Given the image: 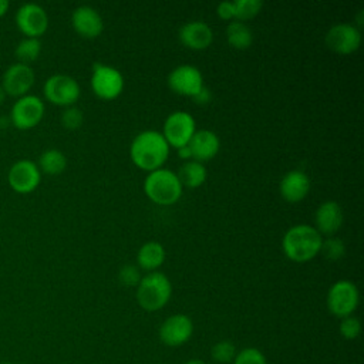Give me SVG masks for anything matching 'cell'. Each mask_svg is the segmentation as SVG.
<instances>
[{
	"instance_id": "obj_33",
	"label": "cell",
	"mask_w": 364,
	"mask_h": 364,
	"mask_svg": "<svg viewBox=\"0 0 364 364\" xmlns=\"http://www.w3.org/2000/svg\"><path fill=\"white\" fill-rule=\"evenodd\" d=\"M216 10L222 18H232L233 17V1H220L218 4Z\"/></svg>"
},
{
	"instance_id": "obj_31",
	"label": "cell",
	"mask_w": 364,
	"mask_h": 364,
	"mask_svg": "<svg viewBox=\"0 0 364 364\" xmlns=\"http://www.w3.org/2000/svg\"><path fill=\"white\" fill-rule=\"evenodd\" d=\"M82 119H84L82 111L77 107L70 105L61 112V124H63V127H65L68 129L78 128L82 124Z\"/></svg>"
},
{
	"instance_id": "obj_14",
	"label": "cell",
	"mask_w": 364,
	"mask_h": 364,
	"mask_svg": "<svg viewBox=\"0 0 364 364\" xmlns=\"http://www.w3.org/2000/svg\"><path fill=\"white\" fill-rule=\"evenodd\" d=\"M168 85L178 94L193 97L203 87V77L198 67L181 64L168 74Z\"/></svg>"
},
{
	"instance_id": "obj_18",
	"label": "cell",
	"mask_w": 364,
	"mask_h": 364,
	"mask_svg": "<svg viewBox=\"0 0 364 364\" xmlns=\"http://www.w3.org/2000/svg\"><path fill=\"white\" fill-rule=\"evenodd\" d=\"M71 21L74 28L85 37H97L104 28L101 14L91 6L77 7L73 11Z\"/></svg>"
},
{
	"instance_id": "obj_30",
	"label": "cell",
	"mask_w": 364,
	"mask_h": 364,
	"mask_svg": "<svg viewBox=\"0 0 364 364\" xmlns=\"http://www.w3.org/2000/svg\"><path fill=\"white\" fill-rule=\"evenodd\" d=\"M338 330L346 340H355L361 333V323L355 316L351 314L341 318Z\"/></svg>"
},
{
	"instance_id": "obj_38",
	"label": "cell",
	"mask_w": 364,
	"mask_h": 364,
	"mask_svg": "<svg viewBox=\"0 0 364 364\" xmlns=\"http://www.w3.org/2000/svg\"><path fill=\"white\" fill-rule=\"evenodd\" d=\"M4 98H6V92H4V90H3V87L0 85V105L3 104V101H4Z\"/></svg>"
},
{
	"instance_id": "obj_1",
	"label": "cell",
	"mask_w": 364,
	"mask_h": 364,
	"mask_svg": "<svg viewBox=\"0 0 364 364\" xmlns=\"http://www.w3.org/2000/svg\"><path fill=\"white\" fill-rule=\"evenodd\" d=\"M129 154L135 165L142 169L154 171L161 168L168 158L169 144L162 132L156 129H145L132 139Z\"/></svg>"
},
{
	"instance_id": "obj_20",
	"label": "cell",
	"mask_w": 364,
	"mask_h": 364,
	"mask_svg": "<svg viewBox=\"0 0 364 364\" xmlns=\"http://www.w3.org/2000/svg\"><path fill=\"white\" fill-rule=\"evenodd\" d=\"M343 223V210L336 200H324L316 210V229L331 235Z\"/></svg>"
},
{
	"instance_id": "obj_35",
	"label": "cell",
	"mask_w": 364,
	"mask_h": 364,
	"mask_svg": "<svg viewBox=\"0 0 364 364\" xmlns=\"http://www.w3.org/2000/svg\"><path fill=\"white\" fill-rule=\"evenodd\" d=\"M176 149H178L179 158H182V159H191L192 158V152H191V148H189L188 144H185L182 146H178Z\"/></svg>"
},
{
	"instance_id": "obj_37",
	"label": "cell",
	"mask_w": 364,
	"mask_h": 364,
	"mask_svg": "<svg viewBox=\"0 0 364 364\" xmlns=\"http://www.w3.org/2000/svg\"><path fill=\"white\" fill-rule=\"evenodd\" d=\"M183 364H206V363L203 360H200V358H191V360H188Z\"/></svg>"
},
{
	"instance_id": "obj_29",
	"label": "cell",
	"mask_w": 364,
	"mask_h": 364,
	"mask_svg": "<svg viewBox=\"0 0 364 364\" xmlns=\"http://www.w3.org/2000/svg\"><path fill=\"white\" fill-rule=\"evenodd\" d=\"M344 243L338 237H328L326 240H321L320 252L327 257L328 260H337L344 255Z\"/></svg>"
},
{
	"instance_id": "obj_5",
	"label": "cell",
	"mask_w": 364,
	"mask_h": 364,
	"mask_svg": "<svg viewBox=\"0 0 364 364\" xmlns=\"http://www.w3.org/2000/svg\"><path fill=\"white\" fill-rule=\"evenodd\" d=\"M358 301V289L350 280H338L328 289L327 307L334 316L340 318L351 316L357 309Z\"/></svg>"
},
{
	"instance_id": "obj_24",
	"label": "cell",
	"mask_w": 364,
	"mask_h": 364,
	"mask_svg": "<svg viewBox=\"0 0 364 364\" xmlns=\"http://www.w3.org/2000/svg\"><path fill=\"white\" fill-rule=\"evenodd\" d=\"M37 166L48 175H58L65 169L67 158L60 149L48 148L41 152Z\"/></svg>"
},
{
	"instance_id": "obj_39",
	"label": "cell",
	"mask_w": 364,
	"mask_h": 364,
	"mask_svg": "<svg viewBox=\"0 0 364 364\" xmlns=\"http://www.w3.org/2000/svg\"><path fill=\"white\" fill-rule=\"evenodd\" d=\"M0 364H14V363H10V361H4V363H0Z\"/></svg>"
},
{
	"instance_id": "obj_19",
	"label": "cell",
	"mask_w": 364,
	"mask_h": 364,
	"mask_svg": "<svg viewBox=\"0 0 364 364\" xmlns=\"http://www.w3.org/2000/svg\"><path fill=\"white\" fill-rule=\"evenodd\" d=\"M280 193L289 202L303 199L310 189V178L300 169H291L283 175L280 181Z\"/></svg>"
},
{
	"instance_id": "obj_9",
	"label": "cell",
	"mask_w": 364,
	"mask_h": 364,
	"mask_svg": "<svg viewBox=\"0 0 364 364\" xmlns=\"http://www.w3.org/2000/svg\"><path fill=\"white\" fill-rule=\"evenodd\" d=\"M193 334V321L189 316L176 313L166 317L159 326V340L166 347H181L191 340Z\"/></svg>"
},
{
	"instance_id": "obj_15",
	"label": "cell",
	"mask_w": 364,
	"mask_h": 364,
	"mask_svg": "<svg viewBox=\"0 0 364 364\" xmlns=\"http://www.w3.org/2000/svg\"><path fill=\"white\" fill-rule=\"evenodd\" d=\"M360 41V30L350 23H337L331 26L326 34V44L340 54L353 53L358 48Z\"/></svg>"
},
{
	"instance_id": "obj_4",
	"label": "cell",
	"mask_w": 364,
	"mask_h": 364,
	"mask_svg": "<svg viewBox=\"0 0 364 364\" xmlns=\"http://www.w3.org/2000/svg\"><path fill=\"white\" fill-rule=\"evenodd\" d=\"M144 191L149 199L159 205H171L182 195V183L178 175L166 168L149 171L144 181Z\"/></svg>"
},
{
	"instance_id": "obj_2",
	"label": "cell",
	"mask_w": 364,
	"mask_h": 364,
	"mask_svg": "<svg viewBox=\"0 0 364 364\" xmlns=\"http://www.w3.org/2000/svg\"><path fill=\"white\" fill-rule=\"evenodd\" d=\"M320 232L310 225H294L287 229L283 236V252L296 262H307L320 252Z\"/></svg>"
},
{
	"instance_id": "obj_8",
	"label": "cell",
	"mask_w": 364,
	"mask_h": 364,
	"mask_svg": "<svg viewBox=\"0 0 364 364\" xmlns=\"http://www.w3.org/2000/svg\"><path fill=\"white\" fill-rule=\"evenodd\" d=\"M44 95L57 105L70 107L80 97V84L68 74L50 75L44 82Z\"/></svg>"
},
{
	"instance_id": "obj_28",
	"label": "cell",
	"mask_w": 364,
	"mask_h": 364,
	"mask_svg": "<svg viewBox=\"0 0 364 364\" xmlns=\"http://www.w3.org/2000/svg\"><path fill=\"white\" fill-rule=\"evenodd\" d=\"M232 364H267V360L259 348L245 347L236 353Z\"/></svg>"
},
{
	"instance_id": "obj_6",
	"label": "cell",
	"mask_w": 364,
	"mask_h": 364,
	"mask_svg": "<svg viewBox=\"0 0 364 364\" xmlns=\"http://www.w3.org/2000/svg\"><path fill=\"white\" fill-rule=\"evenodd\" d=\"M44 115V102L34 94L18 97L10 111V121L18 129H30L36 127Z\"/></svg>"
},
{
	"instance_id": "obj_16",
	"label": "cell",
	"mask_w": 364,
	"mask_h": 364,
	"mask_svg": "<svg viewBox=\"0 0 364 364\" xmlns=\"http://www.w3.org/2000/svg\"><path fill=\"white\" fill-rule=\"evenodd\" d=\"M188 145L191 148L192 158L195 161L203 162V161H208V159L213 158L218 154L219 146H220V141H219V136L213 131H210V129H198L191 136Z\"/></svg>"
},
{
	"instance_id": "obj_26",
	"label": "cell",
	"mask_w": 364,
	"mask_h": 364,
	"mask_svg": "<svg viewBox=\"0 0 364 364\" xmlns=\"http://www.w3.org/2000/svg\"><path fill=\"white\" fill-rule=\"evenodd\" d=\"M236 346L229 340H220L215 343L210 348V357L220 364H229L236 357Z\"/></svg>"
},
{
	"instance_id": "obj_10",
	"label": "cell",
	"mask_w": 364,
	"mask_h": 364,
	"mask_svg": "<svg viewBox=\"0 0 364 364\" xmlns=\"http://www.w3.org/2000/svg\"><path fill=\"white\" fill-rule=\"evenodd\" d=\"M195 119L186 111L171 112L164 122V136L169 145L182 146L189 142L195 132Z\"/></svg>"
},
{
	"instance_id": "obj_22",
	"label": "cell",
	"mask_w": 364,
	"mask_h": 364,
	"mask_svg": "<svg viewBox=\"0 0 364 364\" xmlns=\"http://www.w3.org/2000/svg\"><path fill=\"white\" fill-rule=\"evenodd\" d=\"M178 178L181 181L182 185L191 186V188H196L199 185H202L206 179V168L202 162L195 161V159H189L186 162H183L179 169H178Z\"/></svg>"
},
{
	"instance_id": "obj_34",
	"label": "cell",
	"mask_w": 364,
	"mask_h": 364,
	"mask_svg": "<svg viewBox=\"0 0 364 364\" xmlns=\"http://www.w3.org/2000/svg\"><path fill=\"white\" fill-rule=\"evenodd\" d=\"M198 104H208L212 100V92L208 87H202L193 97H192Z\"/></svg>"
},
{
	"instance_id": "obj_7",
	"label": "cell",
	"mask_w": 364,
	"mask_h": 364,
	"mask_svg": "<svg viewBox=\"0 0 364 364\" xmlns=\"http://www.w3.org/2000/svg\"><path fill=\"white\" fill-rule=\"evenodd\" d=\"M91 87L94 92L101 98H115L121 94L124 88V77L122 73L108 64L94 63L92 75H91Z\"/></svg>"
},
{
	"instance_id": "obj_13",
	"label": "cell",
	"mask_w": 364,
	"mask_h": 364,
	"mask_svg": "<svg viewBox=\"0 0 364 364\" xmlns=\"http://www.w3.org/2000/svg\"><path fill=\"white\" fill-rule=\"evenodd\" d=\"M34 84V71L28 64L14 63L9 65L1 77V87L11 97H23Z\"/></svg>"
},
{
	"instance_id": "obj_36",
	"label": "cell",
	"mask_w": 364,
	"mask_h": 364,
	"mask_svg": "<svg viewBox=\"0 0 364 364\" xmlns=\"http://www.w3.org/2000/svg\"><path fill=\"white\" fill-rule=\"evenodd\" d=\"M9 1L7 0H0V17L7 11V9H9Z\"/></svg>"
},
{
	"instance_id": "obj_23",
	"label": "cell",
	"mask_w": 364,
	"mask_h": 364,
	"mask_svg": "<svg viewBox=\"0 0 364 364\" xmlns=\"http://www.w3.org/2000/svg\"><path fill=\"white\" fill-rule=\"evenodd\" d=\"M226 38L235 48H247L253 41V33L246 23L233 20L226 27Z\"/></svg>"
},
{
	"instance_id": "obj_17",
	"label": "cell",
	"mask_w": 364,
	"mask_h": 364,
	"mask_svg": "<svg viewBox=\"0 0 364 364\" xmlns=\"http://www.w3.org/2000/svg\"><path fill=\"white\" fill-rule=\"evenodd\" d=\"M212 28L209 27L208 23L202 20L188 21L179 28V40L189 48H206L212 43Z\"/></svg>"
},
{
	"instance_id": "obj_3",
	"label": "cell",
	"mask_w": 364,
	"mask_h": 364,
	"mask_svg": "<svg viewBox=\"0 0 364 364\" xmlns=\"http://www.w3.org/2000/svg\"><path fill=\"white\" fill-rule=\"evenodd\" d=\"M172 284L168 276L162 272L152 270L141 277L136 286V300L146 311L162 309L171 299Z\"/></svg>"
},
{
	"instance_id": "obj_21",
	"label": "cell",
	"mask_w": 364,
	"mask_h": 364,
	"mask_svg": "<svg viewBox=\"0 0 364 364\" xmlns=\"http://www.w3.org/2000/svg\"><path fill=\"white\" fill-rule=\"evenodd\" d=\"M165 260V249L159 242L149 240L144 243L138 253H136V262L142 269L146 270H155L159 267Z\"/></svg>"
},
{
	"instance_id": "obj_32",
	"label": "cell",
	"mask_w": 364,
	"mask_h": 364,
	"mask_svg": "<svg viewBox=\"0 0 364 364\" xmlns=\"http://www.w3.org/2000/svg\"><path fill=\"white\" fill-rule=\"evenodd\" d=\"M118 279L124 286H138L141 280V274L136 266L125 264L118 272Z\"/></svg>"
},
{
	"instance_id": "obj_27",
	"label": "cell",
	"mask_w": 364,
	"mask_h": 364,
	"mask_svg": "<svg viewBox=\"0 0 364 364\" xmlns=\"http://www.w3.org/2000/svg\"><path fill=\"white\" fill-rule=\"evenodd\" d=\"M263 3L262 0H235L233 1V17L236 20H246L259 13Z\"/></svg>"
},
{
	"instance_id": "obj_25",
	"label": "cell",
	"mask_w": 364,
	"mask_h": 364,
	"mask_svg": "<svg viewBox=\"0 0 364 364\" xmlns=\"http://www.w3.org/2000/svg\"><path fill=\"white\" fill-rule=\"evenodd\" d=\"M40 51H41V41L37 37H26L16 46L14 54L18 63L28 64L38 57Z\"/></svg>"
},
{
	"instance_id": "obj_12",
	"label": "cell",
	"mask_w": 364,
	"mask_h": 364,
	"mask_svg": "<svg viewBox=\"0 0 364 364\" xmlns=\"http://www.w3.org/2000/svg\"><path fill=\"white\" fill-rule=\"evenodd\" d=\"M16 24L26 37H40L48 27L47 11L37 3H24L16 13Z\"/></svg>"
},
{
	"instance_id": "obj_11",
	"label": "cell",
	"mask_w": 364,
	"mask_h": 364,
	"mask_svg": "<svg viewBox=\"0 0 364 364\" xmlns=\"http://www.w3.org/2000/svg\"><path fill=\"white\" fill-rule=\"evenodd\" d=\"M41 179V172L36 162L30 159L16 161L7 173L9 185L18 193H28L34 191Z\"/></svg>"
}]
</instances>
